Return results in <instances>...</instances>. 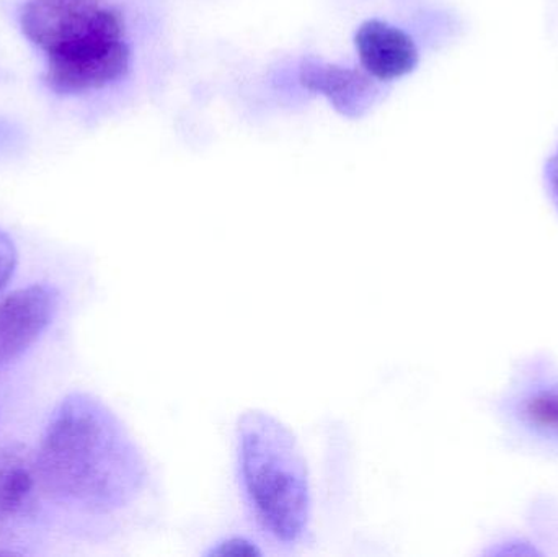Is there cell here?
Instances as JSON below:
<instances>
[{
    "label": "cell",
    "mask_w": 558,
    "mask_h": 557,
    "mask_svg": "<svg viewBox=\"0 0 558 557\" xmlns=\"http://www.w3.org/2000/svg\"><path fill=\"white\" fill-rule=\"evenodd\" d=\"M505 427L521 444L558 453V365L533 356L518 366L497 404Z\"/></svg>",
    "instance_id": "obj_4"
},
{
    "label": "cell",
    "mask_w": 558,
    "mask_h": 557,
    "mask_svg": "<svg viewBox=\"0 0 558 557\" xmlns=\"http://www.w3.org/2000/svg\"><path fill=\"white\" fill-rule=\"evenodd\" d=\"M208 555L215 556H245V555H262L258 545L245 536H229V538L221 540L211 546Z\"/></svg>",
    "instance_id": "obj_10"
},
{
    "label": "cell",
    "mask_w": 558,
    "mask_h": 557,
    "mask_svg": "<svg viewBox=\"0 0 558 557\" xmlns=\"http://www.w3.org/2000/svg\"><path fill=\"white\" fill-rule=\"evenodd\" d=\"M234 468L242 506L258 540L284 555L312 545L314 491L291 428L268 412H244L235 424Z\"/></svg>",
    "instance_id": "obj_2"
},
{
    "label": "cell",
    "mask_w": 558,
    "mask_h": 557,
    "mask_svg": "<svg viewBox=\"0 0 558 557\" xmlns=\"http://www.w3.org/2000/svg\"><path fill=\"white\" fill-rule=\"evenodd\" d=\"M20 28L45 52L43 81L54 94L100 90L130 71L123 15L98 0H28Z\"/></svg>",
    "instance_id": "obj_3"
},
{
    "label": "cell",
    "mask_w": 558,
    "mask_h": 557,
    "mask_svg": "<svg viewBox=\"0 0 558 557\" xmlns=\"http://www.w3.org/2000/svg\"><path fill=\"white\" fill-rule=\"evenodd\" d=\"M354 45L364 71L380 82L396 81L418 65V48L412 36L383 20L364 22Z\"/></svg>",
    "instance_id": "obj_6"
},
{
    "label": "cell",
    "mask_w": 558,
    "mask_h": 557,
    "mask_svg": "<svg viewBox=\"0 0 558 557\" xmlns=\"http://www.w3.org/2000/svg\"><path fill=\"white\" fill-rule=\"evenodd\" d=\"M299 82L307 90L324 95L338 113L348 118L363 117L379 94L366 71L317 59L302 61Z\"/></svg>",
    "instance_id": "obj_7"
},
{
    "label": "cell",
    "mask_w": 558,
    "mask_h": 557,
    "mask_svg": "<svg viewBox=\"0 0 558 557\" xmlns=\"http://www.w3.org/2000/svg\"><path fill=\"white\" fill-rule=\"evenodd\" d=\"M38 481L35 458L23 445L0 448V523L25 510Z\"/></svg>",
    "instance_id": "obj_8"
},
{
    "label": "cell",
    "mask_w": 558,
    "mask_h": 557,
    "mask_svg": "<svg viewBox=\"0 0 558 557\" xmlns=\"http://www.w3.org/2000/svg\"><path fill=\"white\" fill-rule=\"evenodd\" d=\"M16 264H19V252H16L15 244L10 235L0 229V293L12 280Z\"/></svg>",
    "instance_id": "obj_9"
},
{
    "label": "cell",
    "mask_w": 558,
    "mask_h": 557,
    "mask_svg": "<svg viewBox=\"0 0 558 557\" xmlns=\"http://www.w3.org/2000/svg\"><path fill=\"white\" fill-rule=\"evenodd\" d=\"M38 480L56 499L118 517L153 491L149 461L126 425L100 399L69 396L49 419L35 458Z\"/></svg>",
    "instance_id": "obj_1"
},
{
    "label": "cell",
    "mask_w": 558,
    "mask_h": 557,
    "mask_svg": "<svg viewBox=\"0 0 558 557\" xmlns=\"http://www.w3.org/2000/svg\"><path fill=\"white\" fill-rule=\"evenodd\" d=\"M61 304L54 284L20 288L0 301V370L20 359L51 326Z\"/></svg>",
    "instance_id": "obj_5"
},
{
    "label": "cell",
    "mask_w": 558,
    "mask_h": 557,
    "mask_svg": "<svg viewBox=\"0 0 558 557\" xmlns=\"http://www.w3.org/2000/svg\"><path fill=\"white\" fill-rule=\"evenodd\" d=\"M546 183L549 190L550 198L558 209V147L556 153L550 156L546 164Z\"/></svg>",
    "instance_id": "obj_11"
},
{
    "label": "cell",
    "mask_w": 558,
    "mask_h": 557,
    "mask_svg": "<svg viewBox=\"0 0 558 557\" xmlns=\"http://www.w3.org/2000/svg\"><path fill=\"white\" fill-rule=\"evenodd\" d=\"M10 141H13L12 126H10L9 123H5V121H0V149L5 147Z\"/></svg>",
    "instance_id": "obj_12"
}]
</instances>
